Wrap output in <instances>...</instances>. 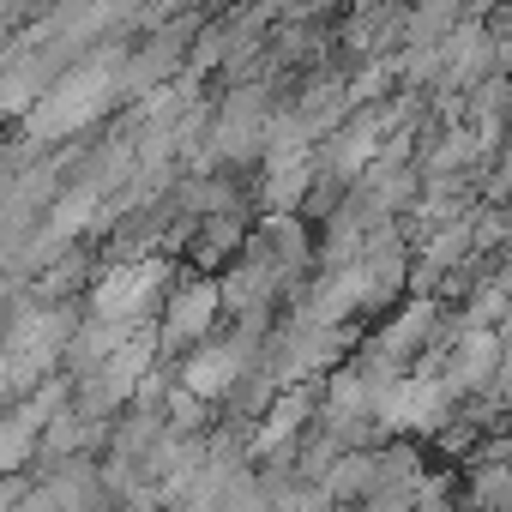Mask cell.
Masks as SVG:
<instances>
[{"mask_svg":"<svg viewBox=\"0 0 512 512\" xmlns=\"http://www.w3.org/2000/svg\"><path fill=\"white\" fill-rule=\"evenodd\" d=\"M229 374H235V350H205V356H193L187 386H193V398H211L229 386Z\"/></svg>","mask_w":512,"mask_h":512,"instance_id":"cell-1","label":"cell"},{"mask_svg":"<svg viewBox=\"0 0 512 512\" xmlns=\"http://www.w3.org/2000/svg\"><path fill=\"white\" fill-rule=\"evenodd\" d=\"M211 314H217V290L205 284V290H193V296H181V302H175V314H169V332H175V338H187V332H205V326H211Z\"/></svg>","mask_w":512,"mask_h":512,"instance_id":"cell-2","label":"cell"},{"mask_svg":"<svg viewBox=\"0 0 512 512\" xmlns=\"http://www.w3.org/2000/svg\"><path fill=\"white\" fill-rule=\"evenodd\" d=\"M434 410H440V392L416 380V386H398V392H392V404H386V422H428Z\"/></svg>","mask_w":512,"mask_h":512,"instance_id":"cell-3","label":"cell"}]
</instances>
